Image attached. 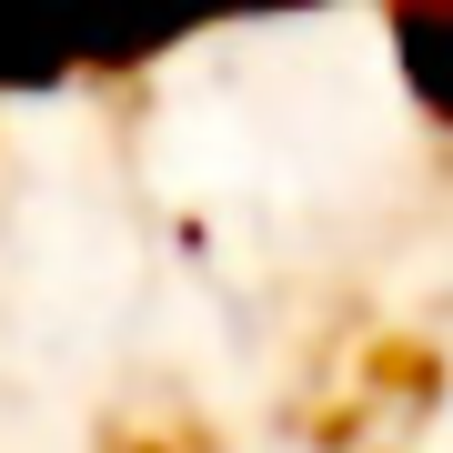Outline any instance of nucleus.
Returning a JSON list of instances; mask_svg holds the SVG:
<instances>
[{
    "mask_svg": "<svg viewBox=\"0 0 453 453\" xmlns=\"http://www.w3.org/2000/svg\"><path fill=\"white\" fill-rule=\"evenodd\" d=\"M393 50H403V81L434 121H453V11H393Z\"/></svg>",
    "mask_w": 453,
    "mask_h": 453,
    "instance_id": "nucleus-1",
    "label": "nucleus"
}]
</instances>
